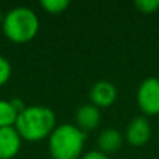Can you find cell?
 I'll use <instances>...</instances> for the list:
<instances>
[{"label": "cell", "instance_id": "1", "mask_svg": "<svg viewBox=\"0 0 159 159\" xmlns=\"http://www.w3.org/2000/svg\"><path fill=\"white\" fill-rule=\"evenodd\" d=\"M56 126L57 124L55 112L50 107L42 105L25 106V109L18 113L14 124L20 137L31 143L49 138Z\"/></svg>", "mask_w": 159, "mask_h": 159}, {"label": "cell", "instance_id": "2", "mask_svg": "<svg viewBox=\"0 0 159 159\" xmlns=\"http://www.w3.org/2000/svg\"><path fill=\"white\" fill-rule=\"evenodd\" d=\"M3 34L14 43H27L32 41L39 31V18L30 7H14L4 14Z\"/></svg>", "mask_w": 159, "mask_h": 159}, {"label": "cell", "instance_id": "3", "mask_svg": "<svg viewBox=\"0 0 159 159\" xmlns=\"http://www.w3.org/2000/svg\"><path fill=\"white\" fill-rule=\"evenodd\" d=\"M85 133L75 124H59L48 138L52 159H80L85 145Z\"/></svg>", "mask_w": 159, "mask_h": 159}, {"label": "cell", "instance_id": "4", "mask_svg": "<svg viewBox=\"0 0 159 159\" xmlns=\"http://www.w3.org/2000/svg\"><path fill=\"white\" fill-rule=\"evenodd\" d=\"M137 105L147 116L159 115V78L148 77L137 89Z\"/></svg>", "mask_w": 159, "mask_h": 159}, {"label": "cell", "instance_id": "5", "mask_svg": "<svg viewBox=\"0 0 159 159\" xmlns=\"http://www.w3.org/2000/svg\"><path fill=\"white\" fill-rule=\"evenodd\" d=\"M152 129L148 119L144 116H137L129 123L126 129V141L131 147H143L149 141Z\"/></svg>", "mask_w": 159, "mask_h": 159}, {"label": "cell", "instance_id": "6", "mask_svg": "<svg viewBox=\"0 0 159 159\" xmlns=\"http://www.w3.org/2000/svg\"><path fill=\"white\" fill-rule=\"evenodd\" d=\"M117 98V89L110 81L101 80L96 81L89 89V99L91 103L95 105L96 107H109L110 105L115 103Z\"/></svg>", "mask_w": 159, "mask_h": 159}, {"label": "cell", "instance_id": "7", "mask_svg": "<svg viewBox=\"0 0 159 159\" xmlns=\"http://www.w3.org/2000/svg\"><path fill=\"white\" fill-rule=\"evenodd\" d=\"M22 138L16 127L0 129V159H13L21 149Z\"/></svg>", "mask_w": 159, "mask_h": 159}, {"label": "cell", "instance_id": "8", "mask_svg": "<svg viewBox=\"0 0 159 159\" xmlns=\"http://www.w3.org/2000/svg\"><path fill=\"white\" fill-rule=\"evenodd\" d=\"M101 110L92 103H85L80 106L75 112V126L82 131L95 130L101 123Z\"/></svg>", "mask_w": 159, "mask_h": 159}, {"label": "cell", "instance_id": "9", "mask_svg": "<svg viewBox=\"0 0 159 159\" xmlns=\"http://www.w3.org/2000/svg\"><path fill=\"white\" fill-rule=\"evenodd\" d=\"M123 144V135L116 129H106L98 135L96 138V145L98 151L103 154H112L116 152Z\"/></svg>", "mask_w": 159, "mask_h": 159}, {"label": "cell", "instance_id": "10", "mask_svg": "<svg viewBox=\"0 0 159 159\" xmlns=\"http://www.w3.org/2000/svg\"><path fill=\"white\" fill-rule=\"evenodd\" d=\"M17 116H18V110L14 107L13 102L0 99V129L14 127Z\"/></svg>", "mask_w": 159, "mask_h": 159}, {"label": "cell", "instance_id": "11", "mask_svg": "<svg viewBox=\"0 0 159 159\" xmlns=\"http://www.w3.org/2000/svg\"><path fill=\"white\" fill-rule=\"evenodd\" d=\"M41 7L49 14H61L70 7L69 0H42Z\"/></svg>", "mask_w": 159, "mask_h": 159}, {"label": "cell", "instance_id": "12", "mask_svg": "<svg viewBox=\"0 0 159 159\" xmlns=\"http://www.w3.org/2000/svg\"><path fill=\"white\" fill-rule=\"evenodd\" d=\"M134 7L143 14H152L159 10V0H137Z\"/></svg>", "mask_w": 159, "mask_h": 159}, {"label": "cell", "instance_id": "13", "mask_svg": "<svg viewBox=\"0 0 159 159\" xmlns=\"http://www.w3.org/2000/svg\"><path fill=\"white\" fill-rule=\"evenodd\" d=\"M11 73H13V69H11L10 61L0 55V87L7 84L11 77Z\"/></svg>", "mask_w": 159, "mask_h": 159}, {"label": "cell", "instance_id": "14", "mask_svg": "<svg viewBox=\"0 0 159 159\" xmlns=\"http://www.w3.org/2000/svg\"><path fill=\"white\" fill-rule=\"evenodd\" d=\"M80 159H110L106 154L98 151V149H93V151H89L87 154H84Z\"/></svg>", "mask_w": 159, "mask_h": 159}, {"label": "cell", "instance_id": "15", "mask_svg": "<svg viewBox=\"0 0 159 159\" xmlns=\"http://www.w3.org/2000/svg\"><path fill=\"white\" fill-rule=\"evenodd\" d=\"M3 18H4V14L2 13V10H0V25L3 24Z\"/></svg>", "mask_w": 159, "mask_h": 159}]
</instances>
